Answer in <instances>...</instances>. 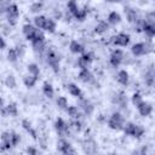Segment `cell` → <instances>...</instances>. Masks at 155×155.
<instances>
[{
	"label": "cell",
	"instance_id": "cell-1",
	"mask_svg": "<svg viewBox=\"0 0 155 155\" xmlns=\"http://www.w3.org/2000/svg\"><path fill=\"white\" fill-rule=\"evenodd\" d=\"M108 126H109V128L115 130V131L124 130V126H125L124 116L120 113H113L110 119H109V121H108Z\"/></svg>",
	"mask_w": 155,
	"mask_h": 155
},
{
	"label": "cell",
	"instance_id": "cell-2",
	"mask_svg": "<svg viewBox=\"0 0 155 155\" xmlns=\"http://www.w3.org/2000/svg\"><path fill=\"white\" fill-rule=\"evenodd\" d=\"M5 12H6L7 22H8L11 25H15L16 22H17V18H18V16H19V10H18L17 5H16V4L8 5V6L6 7Z\"/></svg>",
	"mask_w": 155,
	"mask_h": 155
},
{
	"label": "cell",
	"instance_id": "cell-3",
	"mask_svg": "<svg viewBox=\"0 0 155 155\" xmlns=\"http://www.w3.org/2000/svg\"><path fill=\"white\" fill-rule=\"evenodd\" d=\"M46 58H47V63H48V65L52 68V70H53L54 73H58V71H59V58H58L57 53L54 52V50L48 48V50H47V56H46Z\"/></svg>",
	"mask_w": 155,
	"mask_h": 155
},
{
	"label": "cell",
	"instance_id": "cell-4",
	"mask_svg": "<svg viewBox=\"0 0 155 155\" xmlns=\"http://www.w3.org/2000/svg\"><path fill=\"white\" fill-rule=\"evenodd\" d=\"M124 58H125L124 52H122L121 50L116 48V50H114V51L110 53V58H109V61H110V64H111L114 68H117V67L122 63Z\"/></svg>",
	"mask_w": 155,
	"mask_h": 155
},
{
	"label": "cell",
	"instance_id": "cell-5",
	"mask_svg": "<svg viewBox=\"0 0 155 155\" xmlns=\"http://www.w3.org/2000/svg\"><path fill=\"white\" fill-rule=\"evenodd\" d=\"M130 40H131V38H130L128 34L120 33V34H117V35H115V36L113 38L111 42H113L115 46H122V47H125V46L128 45Z\"/></svg>",
	"mask_w": 155,
	"mask_h": 155
},
{
	"label": "cell",
	"instance_id": "cell-6",
	"mask_svg": "<svg viewBox=\"0 0 155 155\" xmlns=\"http://www.w3.org/2000/svg\"><path fill=\"white\" fill-rule=\"evenodd\" d=\"M57 149L64 154V155H69V154H75V149L65 140V139H59L57 142Z\"/></svg>",
	"mask_w": 155,
	"mask_h": 155
},
{
	"label": "cell",
	"instance_id": "cell-7",
	"mask_svg": "<svg viewBox=\"0 0 155 155\" xmlns=\"http://www.w3.org/2000/svg\"><path fill=\"white\" fill-rule=\"evenodd\" d=\"M54 128L57 131V133L59 136H64V134H68L69 133V126L67 125V122L62 119V117H57L56 122H54Z\"/></svg>",
	"mask_w": 155,
	"mask_h": 155
},
{
	"label": "cell",
	"instance_id": "cell-8",
	"mask_svg": "<svg viewBox=\"0 0 155 155\" xmlns=\"http://www.w3.org/2000/svg\"><path fill=\"white\" fill-rule=\"evenodd\" d=\"M92 61H93V54L90 53V52H87V53H84V54L78 59V65H79V68H81V69H88V67H90V64L92 63Z\"/></svg>",
	"mask_w": 155,
	"mask_h": 155
},
{
	"label": "cell",
	"instance_id": "cell-9",
	"mask_svg": "<svg viewBox=\"0 0 155 155\" xmlns=\"http://www.w3.org/2000/svg\"><path fill=\"white\" fill-rule=\"evenodd\" d=\"M148 45L144 44V42H138V44H134L132 47H131V52L133 53V56L136 57H139V56H143L145 53H148Z\"/></svg>",
	"mask_w": 155,
	"mask_h": 155
},
{
	"label": "cell",
	"instance_id": "cell-10",
	"mask_svg": "<svg viewBox=\"0 0 155 155\" xmlns=\"http://www.w3.org/2000/svg\"><path fill=\"white\" fill-rule=\"evenodd\" d=\"M12 145L11 143V132H2L1 133V151H5L7 149H10V147Z\"/></svg>",
	"mask_w": 155,
	"mask_h": 155
},
{
	"label": "cell",
	"instance_id": "cell-11",
	"mask_svg": "<svg viewBox=\"0 0 155 155\" xmlns=\"http://www.w3.org/2000/svg\"><path fill=\"white\" fill-rule=\"evenodd\" d=\"M137 109H138V111H139V114H140L142 116H149V115L151 114V111H153V105H151L150 103L143 101V102L137 107Z\"/></svg>",
	"mask_w": 155,
	"mask_h": 155
},
{
	"label": "cell",
	"instance_id": "cell-12",
	"mask_svg": "<svg viewBox=\"0 0 155 155\" xmlns=\"http://www.w3.org/2000/svg\"><path fill=\"white\" fill-rule=\"evenodd\" d=\"M35 31H36V28L34 25H31V24H24L23 25V34L25 35V38L29 41L33 40V36H34Z\"/></svg>",
	"mask_w": 155,
	"mask_h": 155
},
{
	"label": "cell",
	"instance_id": "cell-13",
	"mask_svg": "<svg viewBox=\"0 0 155 155\" xmlns=\"http://www.w3.org/2000/svg\"><path fill=\"white\" fill-rule=\"evenodd\" d=\"M67 90H68V92H69L71 96L82 99V92H81V90L78 87V85H75V84H68V85H67Z\"/></svg>",
	"mask_w": 155,
	"mask_h": 155
},
{
	"label": "cell",
	"instance_id": "cell-14",
	"mask_svg": "<svg viewBox=\"0 0 155 155\" xmlns=\"http://www.w3.org/2000/svg\"><path fill=\"white\" fill-rule=\"evenodd\" d=\"M79 79L82 82H91L93 80V75L88 69H81L79 73Z\"/></svg>",
	"mask_w": 155,
	"mask_h": 155
},
{
	"label": "cell",
	"instance_id": "cell-15",
	"mask_svg": "<svg viewBox=\"0 0 155 155\" xmlns=\"http://www.w3.org/2000/svg\"><path fill=\"white\" fill-rule=\"evenodd\" d=\"M125 13H126L127 21H128L130 23H136V22H138V15H137V12H136L133 8L126 7V8H125Z\"/></svg>",
	"mask_w": 155,
	"mask_h": 155
},
{
	"label": "cell",
	"instance_id": "cell-16",
	"mask_svg": "<svg viewBox=\"0 0 155 155\" xmlns=\"http://www.w3.org/2000/svg\"><path fill=\"white\" fill-rule=\"evenodd\" d=\"M80 107H81V109L84 110V113L85 114H87V115H91L92 113H93V104L90 102V101H86V99H81V103H80Z\"/></svg>",
	"mask_w": 155,
	"mask_h": 155
},
{
	"label": "cell",
	"instance_id": "cell-17",
	"mask_svg": "<svg viewBox=\"0 0 155 155\" xmlns=\"http://www.w3.org/2000/svg\"><path fill=\"white\" fill-rule=\"evenodd\" d=\"M69 50H70V52H73V53H84V51H85V47L80 44V42H78V41H75V40H73L71 42H70V45H69Z\"/></svg>",
	"mask_w": 155,
	"mask_h": 155
},
{
	"label": "cell",
	"instance_id": "cell-18",
	"mask_svg": "<svg viewBox=\"0 0 155 155\" xmlns=\"http://www.w3.org/2000/svg\"><path fill=\"white\" fill-rule=\"evenodd\" d=\"M22 127L28 132V133H30V136L34 138V139H36V132H35V130L33 128V126H31V122L28 120V119H24V120H22Z\"/></svg>",
	"mask_w": 155,
	"mask_h": 155
},
{
	"label": "cell",
	"instance_id": "cell-19",
	"mask_svg": "<svg viewBox=\"0 0 155 155\" xmlns=\"http://www.w3.org/2000/svg\"><path fill=\"white\" fill-rule=\"evenodd\" d=\"M36 80H38V76L31 75V74H29V75H27V76L23 78V82H24L25 87H28V88L34 87V85L36 84Z\"/></svg>",
	"mask_w": 155,
	"mask_h": 155
},
{
	"label": "cell",
	"instance_id": "cell-20",
	"mask_svg": "<svg viewBox=\"0 0 155 155\" xmlns=\"http://www.w3.org/2000/svg\"><path fill=\"white\" fill-rule=\"evenodd\" d=\"M108 29H109V24H108L105 21H101V22L94 27V33L98 34V35H101V34L105 33Z\"/></svg>",
	"mask_w": 155,
	"mask_h": 155
},
{
	"label": "cell",
	"instance_id": "cell-21",
	"mask_svg": "<svg viewBox=\"0 0 155 155\" xmlns=\"http://www.w3.org/2000/svg\"><path fill=\"white\" fill-rule=\"evenodd\" d=\"M116 80L121 85H127L128 84V73L126 70H120L116 75Z\"/></svg>",
	"mask_w": 155,
	"mask_h": 155
},
{
	"label": "cell",
	"instance_id": "cell-22",
	"mask_svg": "<svg viewBox=\"0 0 155 155\" xmlns=\"http://www.w3.org/2000/svg\"><path fill=\"white\" fill-rule=\"evenodd\" d=\"M143 31L148 35V36H155V24H151V23H147L144 22L143 23Z\"/></svg>",
	"mask_w": 155,
	"mask_h": 155
},
{
	"label": "cell",
	"instance_id": "cell-23",
	"mask_svg": "<svg viewBox=\"0 0 155 155\" xmlns=\"http://www.w3.org/2000/svg\"><path fill=\"white\" fill-rule=\"evenodd\" d=\"M46 22H47V18H46L45 16H36V17L34 18L35 27H36V28H39V29H45Z\"/></svg>",
	"mask_w": 155,
	"mask_h": 155
},
{
	"label": "cell",
	"instance_id": "cell-24",
	"mask_svg": "<svg viewBox=\"0 0 155 155\" xmlns=\"http://www.w3.org/2000/svg\"><path fill=\"white\" fill-rule=\"evenodd\" d=\"M42 91H44V94L47 97V98H52L53 97V87L50 82L45 81L44 85H42Z\"/></svg>",
	"mask_w": 155,
	"mask_h": 155
},
{
	"label": "cell",
	"instance_id": "cell-25",
	"mask_svg": "<svg viewBox=\"0 0 155 155\" xmlns=\"http://www.w3.org/2000/svg\"><path fill=\"white\" fill-rule=\"evenodd\" d=\"M120 22H121V16L117 12L113 11V12L109 13V16H108V23H110V24H117Z\"/></svg>",
	"mask_w": 155,
	"mask_h": 155
},
{
	"label": "cell",
	"instance_id": "cell-26",
	"mask_svg": "<svg viewBox=\"0 0 155 155\" xmlns=\"http://www.w3.org/2000/svg\"><path fill=\"white\" fill-rule=\"evenodd\" d=\"M6 111H7V115L8 116H17L18 114V109H17V104L16 103H8L7 107H6Z\"/></svg>",
	"mask_w": 155,
	"mask_h": 155
},
{
	"label": "cell",
	"instance_id": "cell-27",
	"mask_svg": "<svg viewBox=\"0 0 155 155\" xmlns=\"http://www.w3.org/2000/svg\"><path fill=\"white\" fill-rule=\"evenodd\" d=\"M134 130H136V124H133V122H127V124H125V126H124V132H125V134H127V136H132V137H133Z\"/></svg>",
	"mask_w": 155,
	"mask_h": 155
},
{
	"label": "cell",
	"instance_id": "cell-28",
	"mask_svg": "<svg viewBox=\"0 0 155 155\" xmlns=\"http://www.w3.org/2000/svg\"><path fill=\"white\" fill-rule=\"evenodd\" d=\"M67 113H68V115L71 116L73 119H79V117H80V113H79V110H78V108L74 107V105H68V108H67Z\"/></svg>",
	"mask_w": 155,
	"mask_h": 155
},
{
	"label": "cell",
	"instance_id": "cell-29",
	"mask_svg": "<svg viewBox=\"0 0 155 155\" xmlns=\"http://www.w3.org/2000/svg\"><path fill=\"white\" fill-rule=\"evenodd\" d=\"M18 52H17V50L16 48H10L8 50V52H7V59H8V62H11V63H15L17 59H18Z\"/></svg>",
	"mask_w": 155,
	"mask_h": 155
},
{
	"label": "cell",
	"instance_id": "cell-30",
	"mask_svg": "<svg viewBox=\"0 0 155 155\" xmlns=\"http://www.w3.org/2000/svg\"><path fill=\"white\" fill-rule=\"evenodd\" d=\"M67 6H68V10H69V12L74 16L78 11H79V7H78V4H76V0H68V4H67Z\"/></svg>",
	"mask_w": 155,
	"mask_h": 155
},
{
	"label": "cell",
	"instance_id": "cell-31",
	"mask_svg": "<svg viewBox=\"0 0 155 155\" xmlns=\"http://www.w3.org/2000/svg\"><path fill=\"white\" fill-rule=\"evenodd\" d=\"M69 130L73 131V132H75V133H76V132H80V131H81V124H80V121H78V119L70 121V124H69Z\"/></svg>",
	"mask_w": 155,
	"mask_h": 155
},
{
	"label": "cell",
	"instance_id": "cell-32",
	"mask_svg": "<svg viewBox=\"0 0 155 155\" xmlns=\"http://www.w3.org/2000/svg\"><path fill=\"white\" fill-rule=\"evenodd\" d=\"M45 30L48 31V33H54L56 30V22L51 18H47V22H46V25H45Z\"/></svg>",
	"mask_w": 155,
	"mask_h": 155
},
{
	"label": "cell",
	"instance_id": "cell-33",
	"mask_svg": "<svg viewBox=\"0 0 155 155\" xmlns=\"http://www.w3.org/2000/svg\"><path fill=\"white\" fill-rule=\"evenodd\" d=\"M5 85L8 87V88H15L17 82H16V79L13 75H7L6 79H5Z\"/></svg>",
	"mask_w": 155,
	"mask_h": 155
},
{
	"label": "cell",
	"instance_id": "cell-34",
	"mask_svg": "<svg viewBox=\"0 0 155 155\" xmlns=\"http://www.w3.org/2000/svg\"><path fill=\"white\" fill-rule=\"evenodd\" d=\"M28 71H29V74L35 75V76H39V74H40V69L38 67V64H35V63L28 64Z\"/></svg>",
	"mask_w": 155,
	"mask_h": 155
},
{
	"label": "cell",
	"instance_id": "cell-35",
	"mask_svg": "<svg viewBox=\"0 0 155 155\" xmlns=\"http://www.w3.org/2000/svg\"><path fill=\"white\" fill-rule=\"evenodd\" d=\"M144 81H145L148 85H153V84L155 82V73L151 71V70H149V71L145 74V76H144Z\"/></svg>",
	"mask_w": 155,
	"mask_h": 155
},
{
	"label": "cell",
	"instance_id": "cell-36",
	"mask_svg": "<svg viewBox=\"0 0 155 155\" xmlns=\"http://www.w3.org/2000/svg\"><path fill=\"white\" fill-rule=\"evenodd\" d=\"M57 105H58V108L59 109H67L68 108V101H67V98L65 97H58L57 98Z\"/></svg>",
	"mask_w": 155,
	"mask_h": 155
},
{
	"label": "cell",
	"instance_id": "cell-37",
	"mask_svg": "<svg viewBox=\"0 0 155 155\" xmlns=\"http://www.w3.org/2000/svg\"><path fill=\"white\" fill-rule=\"evenodd\" d=\"M41 10H42V2L41 1H36V2L30 5V12H33V13L40 12Z\"/></svg>",
	"mask_w": 155,
	"mask_h": 155
},
{
	"label": "cell",
	"instance_id": "cell-38",
	"mask_svg": "<svg viewBox=\"0 0 155 155\" xmlns=\"http://www.w3.org/2000/svg\"><path fill=\"white\" fill-rule=\"evenodd\" d=\"M86 16H87V11H86L85 8H79V11L74 15V17H75L78 21H84V19L86 18Z\"/></svg>",
	"mask_w": 155,
	"mask_h": 155
},
{
	"label": "cell",
	"instance_id": "cell-39",
	"mask_svg": "<svg viewBox=\"0 0 155 155\" xmlns=\"http://www.w3.org/2000/svg\"><path fill=\"white\" fill-rule=\"evenodd\" d=\"M142 102H143L142 96H140L138 92H136V93H133V94H132V104H133L134 107H138Z\"/></svg>",
	"mask_w": 155,
	"mask_h": 155
},
{
	"label": "cell",
	"instance_id": "cell-40",
	"mask_svg": "<svg viewBox=\"0 0 155 155\" xmlns=\"http://www.w3.org/2000/svg\"><path fill=\"white\" fill-rule=\"evenodd\" d=\"M19 142H21V136L17 132L12 131L11 132V143H12V147H16Z\"/></svg>",
	"mask_w": 155,
	"mask_h": 155
},
{
	"label": "cell",
	"instance_id": "cell-41",
	"mask_svg": "<svg viewBox=\"0 0 155 155\" xmlns=\"http://www.w3.org/2000/svg\"><path fill=\"white\" fill-rule=\"evenodd\" d=\"M143 134H144V128H143L140 125H136V130H134L133 137H136V138H140Z\"/></svg>",
	"mask_w": 155,
	"mask_h": 155
},
{
	"label": "cell",
	"instance_id": "cell-42",
	"mask_svg": "<svg viewBox=\"0 0 155 155\" xmlns=\"http://www.w3.org/2000/svg\"><path fill=\"white\" fill-rule=\"evenodd\" d=\"M147 23H151V24H155V11H151L147 15V19H145Z\"/></svg>",
	"mask_w": 155,
	"mask_h": 155
},
{
	"label": "cell",
	"instance_id": "cell-43",
	"mask_svg": "<svg viewBox=\"0 0 155 155\" xmlns=\"http://www.w3.org/2000/svg\"><path fill=\"white\" fill-rule=\"evenodd\" d=\"M25 151H27L29 155H36V154H38V150H36V149H34V148H31V147H28Z\"/></svg>",
	"mask_w": 155,
	"mask_h": 155
},
{
	"label": "cell",
	"instance_id": "cell-44",
	"mask_svg": "<svg viewBox=\"0 0 155 155\" xmlns=\"http://www.w3.org/2000/svg\"><path fill=\"white\" fill-rule=\"evenodd\" d=\"M0 41H1V50H5L6 48V41L4 38H0Z\"/></svg>",
	"mask_w": 155,
	"mask_h": 155
},
{
	"label": "cell",
	"instance_id": "cell-45",
	"mask_svg": "<svg viewBox=\"0 0 155 155\" xmlns=\"http://www.w3.org/2000/svg\"><path fill=\"white\" fill-rule=\"evenodd\" d=\"M54 16L59 18V17H61V12H59V11H58V12H57V11H54Z\"/></svg>",
	"mask_w": 155,
	"mask_h": 155
},
{
	"label": "cell",
	"instance_id": "cell-46",
	"mask_svg": "<svg viewBox=\"0 0 155 155\" xmlns=\"http://www.w3.org/2000/svg\"><path fill=\"white\" fill-rule=\"evenodd\" d=\"M107 1H109V2H116V1H119V0H107Z\"/></svg>",
	"mask_w": 155,
	"mask_h": 155
},
{
	"label": "cell",
	"instance_id": "cell-47",
	"mask_svg": "<svg viewBox=\"0 0 155 155\" xmlns=\"http://www.w3.org/2000/svg\"><path fill=\"white\" fill-rule=\"evenodd\" d=\"M153 86H154V90H155V82H154V84H153Z\"/></svg>",
	"mask_w": 155,
	"mask_h": 155
},
{
	"label": "cell",
	"instance_id": "cell-48",
	"mask_svg": "<svg viewBox=\"0 0 155 155\" xmlns=\"http://www.w3.org/2000/svg\"><path fill=\"white\" fill-rule=\"evenodd\" d=\"M39 1H42V0H39Z\"/></svg>",
	"mask_w": 155,
	"mask_h": 155
}]
</instances>
